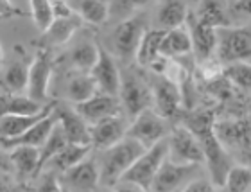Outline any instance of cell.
I'll use <instances>...</instances> for the list:
<instances>
[{"label": "cell", "instance_id": "1", "mask_svg": "<svg viewBox=\"0 0 251 192\" xmlns=\"http://www.w3.org/2000/svg\"><path fill=\"white\" fill-rule=\"evenodd\" d=\"M144 151L146 147L129 137L122 138L119 144L111 145L108 149L100 151V160L97 162L99 183H102L106 189L115 187L117 183H121L126 172L129 171V167L144 155Z\"/></svg>", "mask_w": 251, "mask_h": 192}, {"label": "cell", "instance_id": "2", "mask_svg": "<svg viewBox=\"0 0 251 192\" xmlns=\"http://www.w3.org/2000/svg\"><path fill=\"white\" fill-rule=\"evenodd\" d=\"M167 138L156 142L154 145L147 147L144 151V155L138 158V160L129 167V171L122 176L121 182L124 183H133V185H138V187L146 189V191H151V185L156 178L160 167L165 160H167Z\"/></svg>", "mask_w": 251, "mask_h": 192}, {"label": "cell", "instance_id": "3", "mask_svg": "<svg viewBox=\"0 0 251 192\" xmlns=\"http://www.w3.org/2000/svg\"><path fill=\"white\" fill-rule=\"evenodd\" d=\"M198 142L201 145V153H203V164L210 172V183L214 187H225L226 176L233 167L228 149L221 144L214 131L198 137Z\"/></svg>", "mask_w": 251, "mask_h": 192}, {"label": "cell", "instance_id": "4", "mask_svg": "<svg viewBox=\"0 0 251 192\" xmlns=\"http://www.w3.org/2000/svg\"><path fill=\"white\" fill-rule=\"evenodd\" d=\"M147 29V16L146 13H133V16H127L115 27L111 34V42L115 52L122 59H129L136 56L138 45H140L144 34Z\"/></svg>", "mask_w": 251, "mask_h": 192}, {"label": "cell", "instance_id": "5", "mask_svg": "<svg viewBox=\"0 0 251 192\" xmlns=\"http://www.w3.org/2000/svg\"><path fill=\"white\" fill-rule=\"evenodd\" d=\"M151 94H152V106L160 117L163 119H174L181 111L183 104V92L176 81L163 74H154V79L151 83Z\"/></svg>", "mask_w": 251, "mask_h": 192}, {"label": "cell", "instance_id": "6", "mask_svg": "<svg viewBox=\"0 0 251 192\" xmlns=\"http://www.w3.org/2000/svg\"><path fill=\"white\" fill-rule=\"evenodd\" d=\"M121 108L135 119L144 110L152 108L151 86L135 74H121V90H119Z\"/></svg>", "mask_w": 251, "mask_h": 192}, {"label": "cell", "instance_id": "7", "mask_svg": "<svg viewBox=\"0 0 251 192\" xmlns=\"http://www.w3.org/2000/svg\"><path fill=\"white\" fill-rule=\"evenodd\" d=\"M167 158L181 165H201L203 153L198 138L181 124H176L167 137Z\"/></svg>", "mask_w": 251, "mask_h": 192}, {"label": "cell", "instance_id": "8", "mask_svg": "<svg viewBox=\"0 0 251 192\" xmlns=\"http://www.w3.org/2000/svg\"><path fill=\"white\" fill-rule=\"evenodd\" d=\"M215 54L225 65L246 61L251 56V31L250 29H219Z\"/></svg>", "mask_w": 251, "mask_h": 192}, {"label": "cell", "instance_id": "9", "mask_svg": "<svg viewBox=\"0 0 251 192\" xmlns=\"http://www.w3.org/2000/svg\"><path fill=\"white\" fill-rule=\"evenodd\" d=\"M167 133H169L167 120L163 119V117H160L152 108H147L131 120L126 137L136 140L138 144H142L147 149V147L154 145L156 142L167 138Z\"/></svg>", "mask_w": 251, "mask_h": 192}, {"label": "cell", "instance_id": "10", "mask_svg": "<svg viewBox=\"0 0 251 192\" xmlns=\"http://www.w3.org/2000/svg\"><path fill=\"white\" fill-rule=\"evenodd\" d=\"M54 72V61L50 57L49 49H40L36 56L29 65V83H27V97L36 101L40 104H45L49 99V88L50 79Z\"/></svg>", "mask_w": 251, "mask_h": 192}, {"label": "cell", "instance_id": "11", "mask_svg": "<svg viewBox=\"0 0 251 192\" xmlns=\"http://www.w3.org/2000/svg\"><path fill=\"white\" fill-rule=\"evenodd\" d=\"M199 165H181L167 158L163 162L151 185V192H181L196 180Z\"/></svg>", "mask_w": 251, "mask_h": 192}, {"label": "cell", "instance_id": "12", "mask_svg": "<svg viewBox=\"0 0 251 192\" xmlns=\"http://www.w3.org/2000/svg\"><path fill=\"white\" fill-rule=\"evenodd\" d=\"M63 192H95L99 185V165L95 158H84L81 164L59 176Z\"/></svg>", "mask_w": 251, "mask_h": 192}, {"label": "cell", "instance_id": "13", "mask_svg": "<svg viewBox=\"0 0 251 192\" xmlns=\"http://www.w3.org/2000/svg\"><path fill=\"white\" fill-rule=\"evenodd\" d=\"M127 128H129V124L126 122L122 115L110 117V119L99 120V122L92 124L90 126V145H92V149L104 151L111 145L119 144L127 135Z\"/></svg>", "mask_w": 251, "mask_h": 192}, {"label": "cell", "instance_id": "14", "mask_svg": "<svg viewBox=\"0 0 251 192\" xmlns=\"http://www.w3.org/2000/svg\"><path fill=\"white\" fill-rule=\"evenodd\" d=\"M185 27H187L190 43H192V52L196 54L198 61L204 63L212 59L215 54V49H217V31L201 24L190 11H188V18Z\"/></svg>", "mask_w": 251, "mask_h": 192}, {"label": "cell", "instance_id": "15", "mask_svg": "<svg viewBox=\"0 0 251 192\" xmlns=\"http://www.w3.org/2000/svg\"><path fill=\"white\" fill-rule=\"evenodd\" d=\"M90 76L94 78L97 88L100 94L111 95V97H119V90H121V70L117 67L115 59L110 52L100 49L99 59L92 68Z\"/></svg>", "mask_w": 251, "mask_h": 192}, {"label": "cell", "instance_id": "16", "mask_svg": "<svg viewBox=\"0 0 251 192\" xmlns=\"http://www.w3.org/2000/svg\"><path fill=\"white\" fill-rule=\"evenodd\" d=\"M74 110L83 117L84 122L88 126L95 124V122H99V120L122 115L119 97H111V95L100 94V92L97 95H94L90 101H86V103L75 104Z\"/></svg>", "mask_w": 251, "mask_h": 192}, {"label": "cell", "instance_id": "17", "mask_svg": "<svg viewBox=\"0 0 251 192\" xmlns=\"http://www.w3.org/2000/svg\"><path fill=\"white\" fill-rule=\"evenodd\" d=\"M54 115H56L59 128H61L65 137H67L68 144L90 145V126L84 122V119L75 110L56 104Z\"/></svg>", "mask_w": 251, "mask_h": 192}, {"label": "cell", "instance_id": "18", "mask_svg": "<svg viewBox=\"0 0 251 192\" xmlns=\"http://www.w3.org/2000/svg\"><path fill=\"white\" fill-rule=\"evenodd\" d=\"M56 115L54 111L49 117H45L43 120H40L36 126H32L31 130L25 131L24 135L16 137V138H0V145L4 149L11 151L16 149V147H42L45 142H47L49 135L52 133L54 126H56Z\"/></svg>", "mask_w": 251, "mask_h": 192}, {"label": "cell", "instance_id": "19", "mask_svg": "<svg viewBox=\"0 0 251 192\" xmlns=\"http://www.w3.org/2000/svg\"><path fill=\"white\" fill-rule=\"evenodd\" d=\"M81 26H83V20L77 16V13L74 16H68V18H56L52 22V26L40 36L38 45H40V49H49V51H50V47L63 45L75 34V31Z\"/></svg>", "mask_w": 251, "mask_h": 192}, {"label": "cell", "instance_id": "20", "mask_svg": "<svg viewBox=\"0 0 251 192\" xmlns=\"http://www.w3.org/2000/svg\"><path fill=\"white\" fill-rule=\"evenodd\" d=\"M56 108V103H47L45 108L36 115H11L0 119V138H16L29 131L32 126H36L40 120L52 113Z\"/></svg>", "mask_w": 251, "mask_h": 192}, {"label": "cell", "instance_id": "21", "mask_svg": "<svg viewBox=\"0 0 251 192\" xmlns=\"http://www.w3.org/2000/svg\"><path fill=\"white\" fill-rule=\"evenodd\" d=\"M214 133L225 147H228V145H251V126L248 120H215Z\"/></svg>", "mask_w": 251, "mask_h": 192}, {"label": "cell", "instance_id": "22", "mask_svg": "<svg viewBox=\"0 0 251 192\" xmlns=\"http://www.w3.org/2000/svg\"><path fill=\"white\" fill-rule=\"evenodd\" d=\"M9 162L16 172L18 185H24L29 180H36L38 178L40 149L38 147H16V149H11Z\"/></svg>", "mask_w": 251, "mask_h": 192}, {"label": "cell", "instance_id": "23", "mask_svg": "<svg viewBox=\"0 0 251 192\" xmlns=\"http://www.w3.org/2000/svg\"><path fill=\"white\" fill-rule=\"evenodd\" d=\"M45 108V104L32 101L27 95L2 94L0 95V119L11 117V115H36Z\"/></svg>", "mask_w": 251, "mask_h": 192}, {"label": "cell", "instance_id": "24", "mask_svg": "<svg viewBox=\"0 0 251 192\" xmlns=\"http://www.w3.org/2000/svg\"><path fill=\"white\" fill-rule=\"evenodd\" d=\"M188 18V7L185 2H162L158 5L156 22L162 31H173L185 27Z\"/></svg>", "mask_w": 251, "mask_h": 192}, {"label": "cell", "instance_id": "25", "mask_svg": "<svg viewBox=\"0 0 251 192\" xmlns=\"http://www.w3.org/2000/svg\"><path fill=\"white\" fill-rule=\"evenodd\" d=\"M163 36H165V31H162V29H149L144 34L135 56L140 67L151 68L162 57L160 56V47H162Z\"/></svg>", "mask_w": 251, "mask_h": 192}, {"label": "cell", "instance_id": "26", "mask_svg": "<svg viewBox=\"0 0 251 192\" xmlns=\"http://www.w3.org/2000/svg\"><path fill=\"white\" fill-rule=\"evenodd\" d=\"M90 151H92V145H77V144H67L59 151L58 155L54 156L52 160L49 162L45 169L47 171H61V174L68 169H72L74 165H77L84 158L90 156Z\"/></svg>", "mask_w": 251, "mask_h": 192}, {"label": "cell", "instance_id": "27", "mask_svg": "<svg viewBox=\"0 0 251 192\" xmlns=\"http://www.w3.org/2000/svg\"><path fill=\"white\" fill-rule=\"evenodd\" d=\"M190 52H192V43H190V36L185 27L165 31L162 47H160V56L165 59H174V57L187 56Z\"/></svg>", "mask_w": 251, "mask_h": 192}, {"label": "cell", "instance_id": "28", "mask_svg": "<svg viewBox=\"0 0 251 192\" xmlns=\"http://www.w3.org/2000/svg\"><path fill=\"white\" fill-rule=\"evenodd\" d=\"M194 16H196L201 24L212 27L215 31L230 27V18H228L225 4L215 2V0L201 2V4L198 5V9H196V13H194Z\"/></svg>", "mask_w": 251, "mask_h": 192}, {"label": "cell", "instance_id": "29", "mask_svg": "<svg viewBox=\"0 0 251 192\" xmlns=\"http://www.w3.org/2000/svg\"><path fill=\"white\" fill-rule=\"evenodd\" d=\"M27 83H29V65L24 59L9 63L4 72V86L7 94L24 95Z\"/></svg>", "mask_w": 251, "mask_h": 192}, {"label": "cell", "instance_id": "30", "mask_svg": "<svg viewBox=\"0 0 251 192\" xmlns=\"http://www.w3.org/2000/svg\"><path fill=\"white\" fill-rule=\"evenodd\" d=\"M72 7L83 22L90 26H100L110 16L111 4L110 2H97V0H81Z\"/></svg>", "mask_w": 251, "mask_h": 192}, {"label": "cell", "instance_id": "31", "mask_svg": "<svg viewBox=\"0 0 251 192\" xmlns=\"http://www.w3.org/2000/svg\"><path fill=\"white\" fill-rule=\"evenodd\" d=\"M99 52L100 47H97L94 42H81L70 52V63L81 74H90L99 59Z\"/></svg>", "mask_w": 251, "mask_h": 192}, {"label": "cell", "instance_id": "32", "mask_svg": "<svg viewBox=\"0 0 251 192\" xmlns=\"http://www.w3.org/2000/svg\"><path fill=\"white\" fill-rule=\"evenodd\" d=\"M97 94H99V88H97V84L90 74H79V76L70 79V83L67 86V95L74 104L86 103Z\"/></svg>", "mask_w": 251, "mask_h": 192}, {"label": "cell", "instance_id": "33", "mask_svg": "<svg viewBox=\"0 0 251 192\" xmlns=\"http://www.w3.org/2000/svg\"><path fill=\"white\" fill-rule=\"evenodd\" d=\"M68 144L67 137H65V133H63V130L59 128V124L56 122V126H54L52 133L49 135L47 142L40 147V162H38V176L42 174L43 167L47 165L49 162L52 160L54 156L58 155L59 151L65 147V145Z\"/></svg>", "mask_w": 251, "mask_h": 192}, {"label": "cell", "instance_id": "34", "mask_svg": "<svg viewBox=\"0 0 251 192\" xmlns=\"http://www.w3.org/2000/svg\"><path fill=\"white\" fill-rule=\"evenodd\" d=\"M223 78L237 88L250 90L251 88V63L239 61L230 63L223 67Z\"/></svg>", "mask_w": 251, "mask_h": 192}, {"label": "cell", "instance_id": "35", "mask_svg": "<svg viewBox=\"0 0 251 192\" xmlns=\"http://www.w3.org/2000/svg\"><path fill=\"white\" fill-rule=\"evenodd\" d=\"M225 187L228 192H248L251 187V167L233 165L226 176Z\"/></svg>", "mask_w": 251, "mask_h": 192}, {"label": "cell", "instance_id": "36", "mask_svg": "<svg viewBox=\"0 0 251 192\" xmlns=\"http://www.w3.org/2000/svg\"><path fill=\"white\" fill-rule=\"evenodd\" d=\"M29 11L36 27L40 29V32H45L49 27L52 26L54 22V13L50 2H29Z\"/></svg>", "mask_w": 251, "mask_h": 192}, {"label": "cell", "instance_id": "37", "mask_svg": "<svg viewBox=\"0 0 251 192\" xmlns=\"http://www.w3.org/2000/svg\"><path fill=\"white\" fill-rule=\"evenodd\" d=\"M36 180H38V185L34 192H63L61 183H59V178L56 176V172L43 171Z\"/></svg>", "mask_w": 251, "mask_h": 192}, {"label": "cell", "instance_id": "38", "mask_svg": "<svg viewBox=\"0 0 251 192\" xmlns=\"http://www.w3.org/2000/svg\"><path fill=\"white\" fill-rule=\"evenodd\" d=\"M15 16H25L24 11L15 5L13 2L7 0H0V20H7V18H15Z\"/></svg>", "mask_w": 251, "mask_h": 192}, {"label": "cell", "instance_id": "39", "mask_svg": "<svg viewBox=\"0 0 251 192\" xmlns=\"http://www.w3.org/2000/svg\"><path fill=\"white\" fill-rule=\"evenodd\" d=\"M50 5H52L54 20H56V18H68V16L75 15V11H74L72 4H68V2L58 0V2H50Z\"/></svg>", "mask_w": 251, "mask_h": 192}, {"label": "cell", "instance_id": "40", "mask_svg": "<svg viewBox=\"0 0 251 192\" xmlns=\"http://www.w3.org/2000/svg\"><path fill=\"white\" fill-rule=\"evenodd\" d=\"M181 192H215V189H214V185H212L210 182H206V180H199V178H196V180L188 183Z\"/></svg>", "mask_w": 251, "mask_h": 192}, {"label": "cell", "instance_id": "41", "mask_svg": "<svg viewBox=\"0 0 251 192\" xmlns=\"http://www.w3.org/2000/svg\"><path fill=\"white\" fill-rule=\"evenodd\" d=\"M18 182L7 174V172H0V192H16Z\"/></svg>", "mask_w": 251, "mask_h": 192}, {"label": "cell", "instance_id": "42", "mask_svg": "<svg viewBox=\"0 0 251 192\" xmlns=\"http://www.w3.org/2000/svg\"><path fill=\"white\" fill-rule=\"evenodd\" d=\"M230 9L251 16V0H237V2H233V4L230 5Z\"/></svg>", "mask_w": 251, "mask_h": 192}, {"label": "cell", "instance_id": "43", "mask_svg": "<svg viewBox=\"0 0 251 192\" xmlns=\"http://www.w3.org/2000/svg\"><path fill=\"white\" fill-rule=\"evenodd\" d=\"M113 189H115L117 192H151V191H146V189L138 187V185H133V183H124V182L117 183Z\"/></svg>", "mask_w": 251, "mask_h": 192}, {"label": "cell", "instance_id": "44", "mask_svg": "<svg viewBox=\"0 0 251 192\" xmlns=\"http://www.w3.org/2000/svg\"><path fill=\"white\" fill-rule=\"evenodd\" d=\"M7 171H9V164H7L5 158L0 156V172H7Z\"/></svg>", "mask_w": 251, "mask_h": 192}, {"label": "cell", "instance_id": "45", "mask_svg": "<svg viewBox=\"0 0 251 192\" xmlns=\"http://www.w3.org/2000/svg\"><path fill=\"white\" fill-rule=\"evenodd\" d=\"M95 192H117L115 189H102V191H95Z\"/></svg>", "mask_w": 251, "mask_h": 192}, {"label": "cell", "instance_id": "46", "mask_svg": "<svg viewBox=\"0 0 251 192\" xmlns=\"http://www.w3.org/2000/svg\"><path fill=\"white\" fill-rule=\"evenodd\" d=\"M2 59H4V49H2V45H0V63H2Z\"/></svg>", "mask_w": 251, "mask_h": 192}]
</instances>
